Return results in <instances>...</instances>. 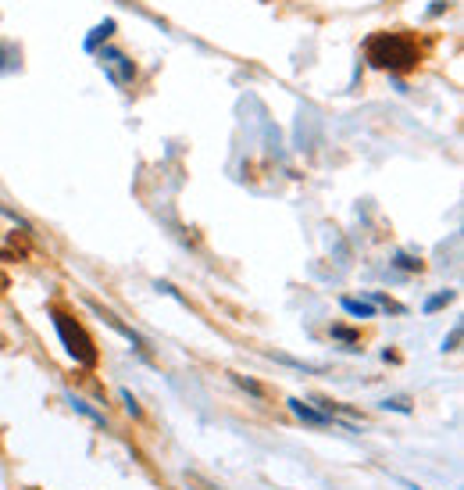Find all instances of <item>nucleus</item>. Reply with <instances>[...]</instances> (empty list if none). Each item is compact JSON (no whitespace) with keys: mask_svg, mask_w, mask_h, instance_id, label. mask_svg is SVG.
<instances>
[{"mask_svg":"<svg viewBox=\"0 0 464 490\" xmlns=\"http://www.w3.org/2000/svg\"><path fill=\"white\" fill-rule=\"evenodd\" d=\"M122 401H125V408H129V415H140V404H136V397L129 391H122Z\"/></svg>","mask_w":464,"mask_h":490,"instance_id":"nucleus-4","label":"nucleus"},{"mask_svg":"<svg viewBox=\"0 0 464 490\" xmlns=\"http://www.w3.org/2000/svg\"><path fill=\"white\" fill-rule=\"evenodd\" d=\"M368 61L378 69H411L418 61V51L404 36H371L368 40Z\"/></svg>","mask_w":464,"mask_h":490,"instance_id":"nucleus-1","label":"nucleus"},{"mask_svg":"<svg viewBox=\"0 0 464 490\" xmlns=\"http://www.w3.org/2000/svg\"><path fill=\"white\" fill-rule=\"evenodd\" d=\"M343 308H347L350 315H361V319H368V315H371L368 304H358V300H343Z\"/></svg>","mask_w":464,"mask_h":490,"instance_id":"nucleus-3","label":"nucleus"},{"mask_svg":"<svg viewBox=\"0 0 464 490\" xmlns=\"http://www.w3.org/2000/svg\"><path fill=\"white\" fill-rule=\"evenodd\" d=\"M289 408H293V411H296L300 419L314 422V426H325V422H329V415H325V411H311V408H307L304 401H289Z\"/></svg>","mask_w":464,"mask_h":490,"instance_id":"nucleus-2","label":"nucleus"}]
</instances>
